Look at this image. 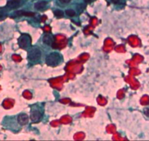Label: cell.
<instances>
[{
    "mask_svg": "<svg viewBox=\"0 0 149 141\" xmlns=\"http://www.w3.org/2000/svg\"><path fill=\"white\" fill-rule=\"evenodd\" d=\"M42 41L44 42V43L48 45V46H51V45L54 43V38L51 36V35L45 34L44 36H43Z\"/></svg>",
    "mask_w": 149,
    "mask_h": 141,
    "instance_id": "obj_7",
    "label": "cell"
},
{
    "mask_svg": "<svg viewBox=\"0 0 149 141\" xmlns=\"http://www.w3.org/2000/svg\"><path fill=\"white\" fill-rule=\"evenodd\" d=\"M112 2L114 4H118L120 2V0H111Z\"/></svg>",
    "mask_w": 149,
    "mask_h": 141,
    "instance_id": "obj_13",
    "label": "cell"
},
{
    "mask_svg": "<svg viewBox=\"0 0 149 141\" xmlns=\"http://www.w3.org/2000/svg\"><path fill=\"white\" fill-rule=\"evenodd\" d=\"M54 15L57 18H62L64 16V13L60 10H56L54 11Z\"/></svg>",
    "mask_w": 149,
    "mask_h": 141,
    "instance_id": "obj_9",
    "label": "cell"
},
{
    "mask_svg": "<svg viewBox=\"0 0 149 141\" xmlns=\"http://www.w3.org/2000/svg\"><path fill=\"white\" fill-rule=\"evenodd\" d=\"M61 61V57L58 53L56 52H54L51 53L48 55L46 58V63L47 65L49 66H56L57 65L59 64V62Z\"/></svg>",
    "mask_w": 149,
    "mask_h": 141,
    "instance_id": "obj_1",
    "label": "cell"
},
{
    "mask_svg": "<svg viewBox=\"0 0 149 141\" xmlns=\"http://www.w3.org/2000/svg\"><path fill=\"white\" fill-rule=\"evenodd\" d=\"M46 5H47V2L45 1H40V2H38L37 3H35L34 7H35V9L40 11V10H42L43 8H45Z\"/></svg>",
    "mask_w": 149,
    "mask_h": 141,
    "instance_id": "obj_8",
    "label": "cell"
},
{
    "mask_svg": "<svg viewBox=\"0 0 149 141\" xmlns=\"http://www.w3.org/2000/svg\"><path fill=\"white\" fill-rule=\"evenodd\" d=\"M85 8H86V4H81L78 5L77 11H78L80 13H81L82 12L85 10Z\"/></svg>",
    "mask_w": 149,
    "mask_h": 141,
    "instance_id": "obj_11",
    "label": "cell"
},
{
    "mask_svg": "<svg viewBox=\"0 0 149 141\" xmlns=\"http://www.w3.org/2000/svg\"><path fill=\"white\" fill-rule=\"evenodd\" d=\"M30 44V38L29 36L26 35V36H21L19 39H18V45L20 48H26Z\"/></svg>",
    "mask_w": 149,
    "mask_h": 141,
    "instance_id": "obj_3",
    "label": "cell"
},
{
    "mask_svg": "<svg viewBox=\"0 0 149 141\" xmlns=\"http://www.w3.org/2000/svg\"><path fill=\"white\" fill-rule=\"evenodd\" d=\"M21 0H9L7 3V7L10 9L17 8L20 5Z\"/></svg>",
    "mask_w": 149,
    "mask_h": 141,
    "instance_id": "obj_6",
    "label": "cell"
},
{
    "mask_svg": "<svg viewBox=\"0 0 149 141\" xmlns=\"http://www.w3.org/2000/svg\"><path fill=\"white\" fill-rule=\"evenodd\" d=\"M29 120V117L26 114H20L18 116V122L20 124V125H26L28 124Z\"/></svg>",
    "mask_w": 149,
    "mask_h": 141,
    "instance_id": "obj_5",
    "label": "cell"
},
{
    "mask_svg": "<svg viewBox=\"0 0 149 141\" xmlns=\"http://www.w3.org/2000/svg\"><path fill=\"white\" fill-rule=\"evenodd\" d=\"M41 55H42V52L40 50L37 48H34L31 49L29 52L28 58L31 61H37L41 58Z\"/></svg>",
    "mask_w": 149,
    "mask_h": 141,
    "instance_id": "obj_2",
    "label": "cell"
},
{
    "mask_svg": "<svg viewBox=\"0 0 149 141\" xmlns=\"http://www.w3.org/2000/svg\"><path fill=\"white\" fill-rule=\"evenodd\" d=\"M30 118L31 121L34 123L39 122L42 118V113H40V111L38 110H34V111H32L31 113Z\"/></svg>",
    "mask_w": 149,
    "mask_h": 141,
    "instance_id": "obj_4",
    "label": "cell"
},
{
    "mask_svg": "<svg viewBox=\"0 0 149 141\" xmlns=\"http://www.w3.org/2000/svg\"><path fill=\"white\" fill-rule=\"evenodd\" d=\"M59 1L61 2V3H63V4L70 3V2H71V0H59Z\"/></svg>",
    "mask_w": 149,
    "mask_h": 141,
    "instance_id": "obj_12",
    "label": "cell"
},
{
    "mask_svg": "<svg viewBox=\"0 0 149 141\" xmlns=\"http://www.w3.org/2000/svg\"><path fill=\"white\" fill-rule=\"evenodd\" d=\"M84 1L86 2V3H88V2H91L92 0H84Z\"/></svg>",
    "mask_w": 149,
    "mask_h": 141,
    "instance_id": "obj_15",
    "label": "cell"
},
{
    "mask_svg": "<svg viewBox=\"0 0 149 141\" xmlns=\"http://www.w3.org/2000/svg\"><path fill=\"white\" fill-rule=\"evenodd\" d=\"M145 113H146V115L149 116V109H146V110H145Z\"/></svg>",
    "mask_w": 149,
    "mask_h": 141,
    "instance_id": "obj_14",
    "label": "cell"
},
{
    "mask_svg": "<svg viewBox=\"0 0 149 141\" xmlns=\"http://www.w3.org/2000/svg\"><path fill=\"white\" fill-rule=\"evenodd\" d=\"M65 13L70 17H74V16H75V15H76L75 12L73 10H67Z\"/></svg>",
    "mask_w": 149,
    "mask_h": 141,
    "instance_id": "obj_10",
    "label": "cell"
}]
</instances>
